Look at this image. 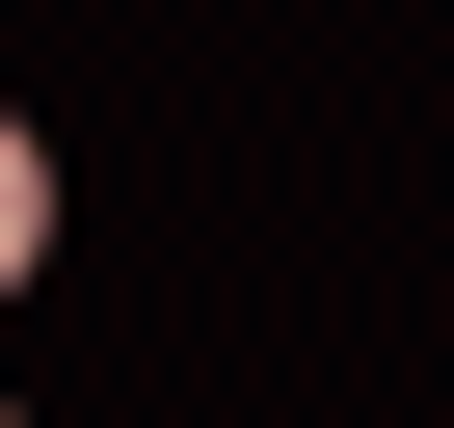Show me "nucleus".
<instances>
[]
</instances>
